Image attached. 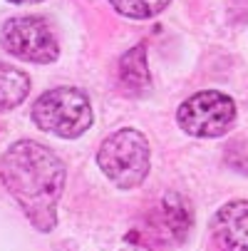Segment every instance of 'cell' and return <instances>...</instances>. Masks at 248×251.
<instances>
[{
	"instance_id": "obj_9",
	"label": "cell",
	"mask_w": 248,
	"mask_h": 251,
	"mask_svg": "<svg viewBox=\"0 0 248 251\" xmlns=\"http://www.w3.org/2000/svg\"><path fill=\"white\" fill-rule=\"evenodd\" d=\"M30 92V77L18 67L0 62V112L18 107Z\"/></svg>"
},
{
	"instance_id": "obj_2",
	"label": "cell",
	"mask_w": 248,
	"mask_h": 251,
	"mask_svg": "<svg viewBox=\"0 0 248 251\" xmlns=\"http://www.w3.org/2000/svg\"><path fill=\"white\" fill-rule=\"evenodd\" d=\"M97 164L119 189H134L149 174V142L139 129H119L102 142Z\"/></svg>"
},
{
	"instance_id": "obj_5",
	"label": "cell",
	"mask_w": 248,
	"mask_h": 251,
	"mask_svg": "<svg viewBox=\"0 0 248 251\" xmlns=\"http://www.w3.org/2000/svg\"><path fill=\"white\" fill-rule=\"evenodd\" d=\"M0 40H3V48L13 57L25 60V62L47 65V62H55L60 55L55 32L43 18H35V15L10 18L3 25Z\"/></svg>"
},
{
	"instance_id": "obj_3",
	"label": "cell",
	"mask_w": 248,
	"mask_h": 251,
	"mask_svg": "<svg viewBox=\"0 0 248 251\" xmlns=\"http://www.w3.org/2000/svg\"><path fill=\"white\" fill-rule=\"evenodd\" d=\"M32 122L60 139H75L92 125L90 97L77 87H52L32 104Z\"/></svg>"
},
{
	"instance_id": "obj_8",
	"label": "cell",
	"mask_w": 248,
	"mask_h": 251,
	"mask_svg": "<svg viewBox=\"0 0 248 251\" xmlns=\"http://www.w3.org/2000/svg\"><path fill=\"white\" fill-rule=\"evenodd\" d=\"M119 85L127 95L141 97L152 90V75L147 67V45H134L122 60H119Z\"/></svg>"
},
{
	"instance_id": "obj_4",
	"label": "cell",
	"mask_w": 248,
	"mask_h": 251,
	"mask_svg": "<svg viewBox=\"0 0 248 251\" xmlns=\"http://www.w3.org/2000/svg\"><path fill=\"white\" fill-rule=\"evenodd\" d=\"M176 120L191 137H221L236 120V104L219 90H203L181 102Z\"/></svg>"
},
{
	"instance_id": "obj_10",
	"label": "cell",
	"mask_w": 248,
	"mask_h": 251,
	"mask_svg": "<svg viewBox=\"0 0 248 251\" xmlns=\"http://www.w3.org/2000/svg\"><path fill=\"white\" fill-rule=\"evenodd\" d=\"M171 0H110V5L127 15V18H134V20H147V18H154L159 15Z\"/></svg>"
},
{
	"instance_id": "obj_6",
	"label": "cell",
	"mask_w": 248,
	"mask_h": 251,
	"mask_svg": "<svg viewBox=\"0 0 248 251\" xmlns=\"http://www.w3.org/2000/svg\"><path fill=\"white\" fill-rule=\"evenodd\" d=\"M211 234L221 251H248V201L224 204L211 222Z\"/></svg>"
},
{
	"instance_id": "obj_12",
	"label": "cell",
	"mask_w": 248,
	"mask_h": 251,
	"mask_svg": "<svg viewBox=\"0 0 248 251\" xmlns=\"http://www.w3.org/2000/svg\"><path fill=\"white\" fill-rule=\"evenodd\" d=\"M10 3H40V0H10Z\"/></svg>"
},
{
	"instance_id": "obj_11",
	"label": "cell",
	"mask_w": 248,
	"mask_h": 251,
	"mask_svg": "<svg viewBox=\"0 0 248 251\" xmlns=\"http://www.w3.org/2000/svg\"><path fill=\"white\" fill-rule=\"evenodd\" d=\"M119 251H152V249H149L144 241H136V234L132 231V234L127 236V244H124Z\"/></svg>"
},
{
	"instance_id": "obj_7",
	"label": "cell",
	"mask_w": 248,
	"mask_h": 251,
	"mask_svg": "<svg viewBox=\"0 0 248 251\" xmlns=\"http://www.w3.org/2000/svg\"><path fill=\"white\" fill-rule=\"evenodd\" d=\"M194 224L189 201L181 194H166L154 214V229L161 239L171 244H184Z\"/></svg>"
},
{
	"instance_id": "obj_1",
	"label": "cell",
	"mask_w": 248,
	"mask_h": 251,
	"mask_svg": "<svg viewBox=\"0 0 248 251\" xmlns=\"http://www.w3.org/2000/svg\"><path fill=\"white\" fill-rule=\"evenodd\" d=\"M0 182L38 231H52L65 192V164L35 139H20L0 157Z\"/></svg>"
}]
</instances>
